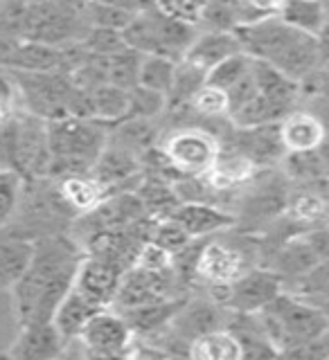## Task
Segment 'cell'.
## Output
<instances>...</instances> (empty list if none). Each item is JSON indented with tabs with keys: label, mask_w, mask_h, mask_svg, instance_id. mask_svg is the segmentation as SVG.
I'll use <instances>...</instances> for the list:
<instances>
[{
	"label": "cell",
	"mask_w": 329,
	"mask_h": 360,
	"mask_svg": "<svg viewBox=\"0 0 329 360\" xmlns=\"http://www.w3.org/2000/svg\"><path fill=\"white\" fill-rule=\"evenodd\" d=\"M300 95H302V104L316 97H329V59L321 61L314 68V72L300 82Z\"/></svg>",
	"instance_id": "cell-41"
},
{
	"label": "cell",
	"mask_w": 329,
	"mask_h": 360,
	"mask_svg": "<svg viewBox=\"0 0 329 360\" xmlns=\"http://www.w3.org/2000/svg\"><path fill=\"white\" fill-rule=\"evenodd\" d=\"M285 290V279L268 266H253L228 286L225 309L232 313H257Z\"/></svg>",
	"instance_id": "cell-10"
},
{
	"label": "cell",
	"mask_w": 329,
	"mask_h": 360,
	"mask_svg": "<svg viewBox=\"0 0 329 360\" xmlns=\"http://www.w3.org/2000/svg\"><path fill=\"white\" fill-rule=\"evenodd\" d=\"M149 239H154L156 243L165 245L167 250H172L174 255L180 252L183 248H187L192 241H194L174 219H169V217L167 219H156V221H151Z\"/></svg>",
	"instance_id": "cell-39"
},
{
	"label": "cell",
	"mask_w": 329,
	"mask_h": 360,
	"mask_svg": "<svg viewBox=\"0 0 329 360\" xmlns=\"http://www.w3.org/2000/svg\"><path fill=\"white\" fill-rule=\"evenodd\" d=\"M59 198L63 205L75 212V214H86L95 210L101 200L106 198V191L90 174H77V176H66L56 185Z\"/></svg>",
	"instance_id": "cell-21"
},
{
	"label": "cell",
	"mask_w": 329,
	"mask_h": 360,
	"mask_svg": "<svg viewBox=\"0 0 329 360\" xmlns=\"http://www.w3.org/2000/svg\"><path fill=\"white\" fill-rule=\"evenodd\" d=\"M289 112L291 110L280 106L278 101L268 99L264 95H257L251 101H246L244 106L235 108L228 115V120L232 122V127L251 129V127H266V124H280Z\"/></svg>",
	"instance_id": "cell-25"
},
{
	"label": "cell",
	"mask_w": 329,
	"mask_h": 360,
	"mask_svg": "<svg viewBox=\"0 0 329 360\" xmlns=\"http://www.w3.org/2000/svg\"><path fill=\"white\" fill-rule=\"evenodd\" d=\"M304 239L309 241L318 259H329V225H314L304 232Z\"/></svg>",
	"instance_id": "cell-44"
},
{
	"label": "cell",
	"mask_w": 329,
	"mask_h": 360,
	"mask_svg": "<svg viewBox=\"0 0 329 360\" xmlns=\"http://www.w3.org/2000/svg\"><path fill=\"white\" fill-rule=\"evenodd\" d=\"M304 106L307 110H311L316 117L321 120V124L325 127V131L329 133V97H316V99H309V101H304Z\"/></svg>",
	"instance_id": "cell-45"
},
{
	"label": "cell",
	"mask_w": 329,
	"mask_h": 360,
	"mask_svg": "<svg viewBox=\"0 0 329 360\" xmlns=\"http://www.w3.org/2000/svg\"><path fill=\"white\" fill-rule=\"evenodd\" d=\"M178 288L180 281L174 270H169V273H147V270L129 266L120 279V286L116 290L111 309L129 311V309L144 307V304L180 297Z\"/></svg>",
	"instance_id": "cell-8"
},
{
	"label": "cell",
	"mask_w": 329,
	"mask_h": 360,
	"mask_svg": "<svg viewBox=\"0 0 329 360\" xmlns=\"http://www.w3.org/2000/svg\"><path fill=\"white\" fill-rule=\"evenodd\" d=\"M192 239H210L237 228V217L212 202H178L169 214Z\"/></svg>",
	"instance_id": "cell-13"
},
{
	"label": "cell",
	"mask_w": 329,
	"mask_h": 360,
	"mask_svg": "<svg viewBox=\"0 0 329 360\" xmlns=\"http://www.w3.org/2000/svg\"><path fill=\"white\" fill-rule=\"evenodd\" d=\"M318 3H323V5H325V7L329 9V0H318Z\"/></svg>",
	"instance_id": "cell-51"
},
{
	"label": "cell",
	"mask_w": 329,
	"mask_h": 360,
	"mask_svg": "<svg viewBox=\"0 0 329 360\" xmlns=\"http://www.w3.org/2000/svg\"><path fill=\"white\" fill-rule=\"evenodd\" d=\"M316 45H318L321 61L329 59V16H327V22L323 25V30L316 34Z\"/></svg>",
	"instance_id": "cell-48"
},
{
	"label": "cell",
	"mask_w": 329,
	"mask_h": 360,
	"mask_svg": "<svg viewBox=\"0 0 329 360\" xmlns=\"http://www.w3.org/2000/svg\"><path fill=\"white\" fill-rule=\"evenodd\" d=\"M79 45H82V50L86 54L93 56H113L127 50V41H124L122 32L106 30V27H88Z\"/></svg>",
	"instance_id": "cell-35"
},
{
	"label": "cell",
	"mask_w": 329,
	"mask_h": 360,
	"mask_svg": "<svg viewBox=\"0 0 329 360\" xmlns=\"http://www.w3.org/2000/svg\"><path fill=\"white\" fill-rule=\"evenodd\" d=\"M140 59L142 54L133 50H122L113 56H104L106 63V79L108 84L120 86L124 90H129L133 86H138V72H140Z\"/></svg>",
	"instance_id": "cell-31"
},
{
	"label": "cell",
	"mask_w": 329,
	"mask_h": 360,
	"mask_svg": "<svg viewBox=\"0 0 329 360\" xmlns=\"http://www.w3.org/2000/svg\"><path fill=\"white\" fill-rule=\"evenodd\" d=\"M221 144L242 153L255 169L280 167L282 158L287 155V149L280 138V124H266V127L251 129L232 127L228 135L221 140Z\"/></svg>",
	"instance_id": "cell-11"
},
{
	"label": "cell",
	"mask_w": 329,
	"mask_h": 360,
	"mask_svg": "<svg viewBox=\"0 0 329 360\" xmlns=\"http://www.w3.org/2000/svg\"><path fill=\"white\" fill-rule=\"evenodd\" d=\"M5 3H7V0H0V9H3V7H5Z\"/></svg>",
	"instance_id": "cell-52"
},
{
	"label": "cell",
	"mask_w": 329,
	"mask_h": 360,
	"mask_svg": "<svg viewBox=\"0 0 329 360\" xmlns=\"http://www.w3.org/2000/svg\"><path fill=\"white\" fill-rule=\"evenodd\" d=\"M95 106V120L104 124H118L127 117L129 112V90L113 84H101L90 90Z\"/></svg>",
	"instance_id": "cell-28"
},
{
	"label": "cell",
	"mask_w": 329,
	"mask_h": 360,
	"mask_svg": "<svg viewBox=\"0 0 329 360\" xmlns=\"http://www.w3.org/2000/svg\"><path fill=\"white\" fill-rule=\"evenodd\" d=\"M242 50L257 61L275 65L280 72L302 82L321 63L316 37L296 32L278 16H262L235 32Z\"/></svg>",
	"instance_id": "cell-2"
},
{
	"label": "cell",
	"mask_w": 329,
	"mask_h": 360,
	"mask_svg": "<svg viewBox=\"0 0 329 360\" xmlns=\"http://www.w3.org/2000/svg\"><path fill=\"white\" fill-rule=\"evenodd\" d=\"M154 7L169 18H176L180 22L199 27L206 3L203 0H154Z\"/></svg>",
	"instance_id": "cell-40"
},
{
	"label": "cell",
	"mask_w": 329,
	"mask_h": 360,
	"mask_svg": "<svg viewBox=\"0 0 329 360\" xmlns=\"http://www.w3.org/2000/svg\"><path fill=\"white\" fill-rule=\"evenodd\" d=\"M318 307L325 311V315H327V320H329V302H323V304H318Z\"/></svg>",
	"instance_id": "cell-50"
},
{
	"label": "cell",
	"mask_w": 329,
	"mask_h": 360,
	"mask_svg": "<svg viewBox=\"0 0 329 360\" xmlns=\"http://www.w3.org/2000/svg\"><path fill=\"white\" fill-rule=\"evenodd\" d=\"M122 264H118L116 259L97 255V252H84L82 262H79L77 275H75V284L82 295L88 300H93L99 307H111L113 297H116V290L120 286V279L124 275Z\"/></svg>",
	"instance_id": "cell-12"
},
{
	"label": "cell",
	"mask_w": 329,
	"mask_h": 360,
	"mask_svg": "<svg viewBox=\"0 0 329 360\" xmlns=\"http://www.w3.org/2000/svg\"><path fill=\"white\" fill-rule=\"evenodd\" d=\"M257 18H262L246 0H208L203 7L199 30L237 32Z\"/></svg>",
	"instance_id": "cell-19"
},
{
	"label": "cell",
	"mask_w": 329,
	"mask_h": 360,
	"mask_svg": "<svg viewBox=\"0 0 329 360\" xmlns=\"http://www.w3.org/2000/svg\"><path fill=\"white\" fill-rule=\"evenodd\" d=\"M325 127L311 110L298 106L280 122V138L289 151H314L325 138Z\"/></svg>",
	"instance_id": "cell-17"
},
{
	"label": "cell",
	"mask_w": 329,
	"mask_h": 360,
	"mask_svg": "<svg viewBox=\"0 0 329 360\" xmlns=\"http://www.w3.org/2000/svg\"><path fill=\"white\" fill-rule=\"evenodd\" d=\"M225 95H228V106H230L228 115H230V112H232L235 108L244 106L246 101H251L253 97H257V95H259L257 84H255V77H253V65H251V72L244 75V77H242L240 82H237L232 88L225 90Z\"/></svg>",
	"instance_id": "cell-42"
},
{
	"label": "cell",
	"mask_w": 329,
	"mask_h": 360,
	"mask_svg": "<svg viewBox=\"0 0 329 360\" xmlns=\"http://www.w3.org/2000/svg\"><path fill=\"white\" fill-rule=\"evenodd\" d=\"M203 3H208V0H203Z\"/></svg>",
	"instance_id": "cell-53"
},
{
	"label": "cell",
	"mask_w": 329,
	"mask_h": 360,
	"mask_svg": "<svg viewBox=\"0 0 329 360\" xmlns=\"http://www.w3.org/2000/svg\"><path fill=\"white\" fill-rule=\"evenodd\" d=\"M66 340L63 335L56 331V326L50 322H32L23 324L11 342L7 356L18 360H50L66 354Z\"/></svg>",
	"instance_id": "cell-14"
},
{
	"label": "cell",
	"mask_w": 329,
	"mask_h": 360,
	"mask_svg": "<svg viewBox=\"0 0 329 360\" xmlns=\"http://www.w3.org/2000/svg\"><path fill=\"white\" fill-rule=\"evenodd\" d=\"M135 333L131 331L129 322L124 320V315L116 309H101L93 318L86 322L75 340L84 349L86 356L95 358H116V356H129V349L133 345Z\"/></svg>",
	"instance_id": "cell-7"
},
{
	"label": "cell",
	"mask_w": 329,
	"mask_h": 360,
	"mask_svg": "<svg viewBox=\"0 0 329 360\" xmlns=\"http://www.w3.org/2000/svg\"><path fill=\"white\" fill-rule=\"evenodd\" d=\"M97 3L120 7L124 11H131V14H142V11L154 7V0H97Z\"/></svg>",
	"instance_id": "cell-46"
},
{
	"label": "cell",
	"mask_w": 329,
	"mask_h": 360,
	"mask_svg": "<svg viewBox=\"0 0 329 360\" xmlns=\"http://www.w3.org/2000/svg\"><path fill=\"white\" fill-rule=\"evenodd\" d=\"M133 16L135 14H131V11L97 3V0H86L84 3V18L88 22V27H106V30L122 32L133 20Z\"/></svg>",
	"instance_id": "cell-34"
},
{
	"label": "cell",
	"mask_w": 329,
	"mask_h": 360,
	"mask_svg": "<svg viewBox=\"0 0 329 360\" xmlns=\"http://www.w3.org/2000/svg\"><path fill=\"white\" fill-rule=\"evenodd\" d=\"M0 108L7 110H23V99L20 90L14 75L5 68H0Z\"/></svg>",
	"instance_id": "cell-43"
},
{
	"label": "cell",
	"mask_w": 329,
	"mask_h": 360,
	"mask_svg": "<svg viewBox=\"0 0 329 360\" xmlns=\"http://www.w3.org/2000/svg\"><path fill=\"white\" fill-rule=\"evenodd\" d=\"M251 65H253V59L248 56L246 52H237L228 59H223L221 63H217L208 70V77H206V84L214 86V88H221V90H228L232 88L244 75L251 72Z\"/></svg>",
	"instance_id": "cell-33"
},
{
	"label": "cell",
	"mask_w": 329,
	"mask_h": 360,
	"mask_svg": "<svg viewBox=\"0 0 329 360\" xmlns=\"http://www.w3.org/2000/svg\"><path fill=\"white\" fill-rule=\"evenodd\" d=\"M257 315L278 356H291L296 349L329 333V320L318 304L293 295L287 288Z\"/></svg>",
	"instance_id": "cell-4"
},
{
	"label": "cell",
	"mask_w": 329,
	"mask_h": 360,
	"mask_svg": "<svg viewBox=\"0 0 329 360\" xmlns=\"http://www.w3.org/2000/svg\"><path fill=\"white\" fill-rule=\"evenodd\" d=\"M244 52L240 37L235 32H219V30H199L197 39L192 41L187 48L183 61L201 68L203 72L212 70L214 65L221 63L223 59Z\"/></svg>",
	"instance_id": "cell-16"
},
{
	"label": "cell",
	"mask_w": 329,
	"mask_h": 360,
	"mask_svg": "<svg viewBox=\"0 0 329 360\" xmlns=\"http://www.w3.org/2000/svg\"><path fill=\"white\" fill-rule=\"evenodd\" d=\"M318 262H321L318 255L314 252L309 241L304 239V232H300V234H293L289 239L273 245V252H271L266 262H262V266H268L271 270H275V273L285 279V288H287V284L302 277Z\"/></svg>",
	"instance_id": "cell-15"
},
{
	"label": "cell",
	"mask_w": 329,
	"mask_h": 360,
	"mask_svg": "<svg viewBox=\"0 0 329 360\" xmlns=\"http://www.w3.org/2000/svg\"><path fill=\"white\" fill-rule=\"evenodd\" d=\"M287 290L314 304L329 302V259H321V262L311 270H307L302 277L287 284Z\"/></svg>",
	"instance_id": "cell-30"
},
{
	"label": "cell",
	"mask_w": 329,
	"mask_h": 360,
	"mask_svg": "<svg viewBox=\"0 0 329 360\" xmlns=\"http://www.w3.org/2000/svg\"><path fill=\"white\" fill-rule=\"evenodd\" d=\"M176 63L169 56L161 54H144L140 59V72H138V86H144L149 90H158V93L167 95L169 88L174 84L176 75Z\"/></svg>",
	"instance_id": "cell-29"
},
{
	"label": "cell",
	"mask_w": 329,
	"mask_h": 360,
	"mask_svg": "<svg viewBox=\"0 0 329 360\" xmlns=\"http://www.w3.org/2000/svg\"><path fill=\"white\" fill-rule=\"evenodd\" d=\"M25 178L11 169H0V225L11 221L18 210Z\"/></svg>",
	"instance_id": "cell-37"
},
{
	"label": "cell",
	"mask_w": 329,
	"mask_h": 360,
	"mask_svg": "<svg viewBox=\"0 0 329 360\" xmlns=\"http://www.w3.org/2000/svg\"><path fill=\"white\" fill-rule=\"evenodd\" d=\"M18 84L23 110L32 112L45 122L66 117L68 101L75 90V84L68 72H11Z\"/></svg>",
	"instance_id": "cell-6"
},
{
	"label": "cell",
	"mask_w": 329,
	"mask_h": 360,
	"mask_svg": "<svg viewBox=\"0 0 329 360\" xmlns=\"http://www.w3.org/2000/svg\"><path fill=\"white\" fill-rule=\"evenodd\" d=\"M32 239H5L0 241V288H9L16 284L27 270L34 255Z\"/></svg>",
	"instance_id": "cell-24"
},
{
	"label": "cell",
	"mask_w": 329,
	"mask_h": 360,
	"mask_svg": "<svg viewBox=\"0 0 329 360\" xmlns=\"http://www.w3.org/2000/svg\"><path fill=\"white\" fill-rule=\"evenodd\" d=\"M275 16L296 32L316 37L327 22L329 9L318 0H285Z\"/></svg>",
	"instance_id": "cell-23"
},
{
	"label": "cell",
	"mask_w": 329,
	"mask_h": 360,
	"mask_svg": "<svg viewBox=\"0 0 329 360\" xmlns=\"http://www.w3.org/2000/svg\"><path fill=\"white\" fill-rule=\"evenodd\" d=\"M131 266L147 270V273H169V270H174V252L167 250L165 245L156 243L154 239H147L138 248Z\"/></svg>",
	"instance_id": "cell-36"
},
{
	"label": "cell",
	"mask_w": 329,
	"mask_h": 360,
	"mask_svg": "<svg viewBox=\"0 0 329 360\" xmlns=\"http://www.w3.org/2000/svg\"><path fill=\"white\" fill-rule=\"evenodd\" d=\"M259 16H275L280 7L285 5V0H246Z\"/></svg>",
	"instance_id": "cell-47"
},
{
	"label": "cell",
	"mask_w": 329,
	"mask_h": 360,
	"mask_svg": "<svg viewBox=\"0 0 329 360\" xmlns=\"http://www.w3.org/2000/svg\"><path fill=\"white\" fill-rule=\"evenodd\" d=\"M282 174H285L291 185H316L329 176V169L314 151H289L280 162Z\"/></svg>",
	"instance_id": "cell-26"
},
{
	"label": "cell",
	"mask_w": 329,
	"mask_h": 360,
	"mask_svg": "<svg viewBox=\"0 0 329 360\" xmlns=\"http://www.w3.org/2000/svg\"><path fill=\"white\" fill-rule=\"evenodd\" d=\"M253 77H255L259 95L278 101L280 106H285L289 110H296L302 104L300 82L287 77L285 72H280L275 65L253 59Z\"/></svg>",
	"instance_id": "cell-18"
},
{
	"label": "cell",
	"mask_w": 329,
	"mask_h": 360,
	"mask_svg": "<svg viewBox=\"0 0 329 360\" xmlns=\"http://www.w3.org/2000/svg\"><path fill=\"white\" fill-rule=\"evenodd\" d=\"M206 77H208V72H203L201 68L180 59L176 63L174 84L167 93V112L187 108L190 101L194 99V95L206 86Z\"/></svg>",
	"instance_id": "cell-27"
},
{
	"label": "cell",
	"mask_w": 329,
	"mask_h": 360,
	"mask_svg": "<svg viewBox=\"0 0 329 360\" xmlns=\"http://www.w3.org/2000/svg\"><path fill=\"white\" fill-rule=\"evenodd\" d=\"M167 112V95L144 86L129 88V112L127 117L138 120H163Z\"/></svg>",
	"instance_id": "cell-32"
},
{
	"label": "cell",
	"mask_w": 329,
	"mask_h": 360,
	"mask_svg": "<svg viewBox=\"0 0 329 360\" xmlns=\"http://www.w3.org/2000/svg\"><path fill=\"white\" fill-rule=\"evenodd\" d=\"M161 151L178 176H206L214 167L221 142L203 127H174L163 133Z\"/></svg>",
	"instance_id": "cell-5"
},
{
	"label": "cell",
	"mask_w": 329,
	"mask_h": 360,
	"mask_svg": "<svg viewBox=\"0 0 329 360\" xmlns=\"http://www.w3.org/2000/svg\"><path fill=\"white\" fill-rule=\"evenodd\" d=\"M221 234L203 239L197 262H194V279L206 284H230L248 268L259 266L248 259V250L244 248L221 241Z\"/></svg>",
	"instance_id": "cell-9"
},
{
	"label": "cell",
	"mask_w": 329,
	"mask_h": 360,
	"mask_svg": "<svg viewBox=\"0 0 329 360\" xmlns=\"http://www.w3.org/2000/svg\"><path fill=\"white\" fill-rule=\"evenodd\" d=\"M111 124L82 117H56L48 122L50 167L48 178L61 180L66 176L90 174L99 153L111 138Z\"/></svg>",
	"instance_id": "cell-3"
},
{
	"label": "cell",
	"mask_w": 329,
	"mask_h": 360,
	"mask_svg": "<svg viewBox=\"0 0 329 360\" xmlns=\"http://www.w3.org/2000/svg\"><path fill=\"white\" fill-rule=\"evenodd\" d=\"M316 153H318V158L325 162V167L329 169V133H325V138L321 140V144L316 146Z\"/></svg>",
	"instance_id": "cell-49"
},
{
	"label": "cell",
	"mask_w": 329,
	"mask_h": 360,
	"mask_svg": "<svg viewBox=\"0 0 329 360\" xmlns=\"http://www.w3.org/2000/svg\"><path fill=\"white\" fill-rule=\"evenodd\" d=\"M82 257L84 248L73 236L37 239L27 270L11 286L20 326L52 320L56 307L75 284Z\"/></svg>",
	"instance_id": "cell-1"
},
{
	"label": "cell",
	"mask_w": 329,
	"mask_h": 360,
	"mask_svg": "<svg viewBox=\"0 0 329 360\" xmlns=\"http://www.w3.org/2000/svg\"><path fill=\"white\" fill-rule=\"evenodd\" d=\"M187 358L194 360H240L244 358L242 342L237 340V335L221 326V329L208 331L194 340L187 347Z\"/></svg>",
	"instance_id": "cell-22"
},
{
	"label": "cell",
	"mask_w": 329,
	"mask_h": 360,
	"mask_svg": "<svg viewBox=\"0 0 329 360\" xmlns=\"http://www.w3.org/2000/svg\"><path fill=\"white\" fill-rule=\"evenodd\" d=\"M20 331V318L9 288H0V356H7Z\"/></svg>",
	"instance_id": "cell-38"
},
{
	"label": "cell",
	"mask_w": 329,
	"mask_h": 360,
	"mask_svg": "<svg viewBox=\"0 0 329 360\" xmlns=\"http://www.w3.org/2000/svg\"><path fill=\"white\" fill-rule=\"evenodd\" d=\"M101 309L104 307H99V304H95L93 300L82 295L77 288H70L68 295L61 300L59 307H56V311L52 315V324L56 326V331L63 335V340L70 342L82 333L86 322Z\"/></svg>",
	"instance_id": "cell-20"
}]
</instances>
